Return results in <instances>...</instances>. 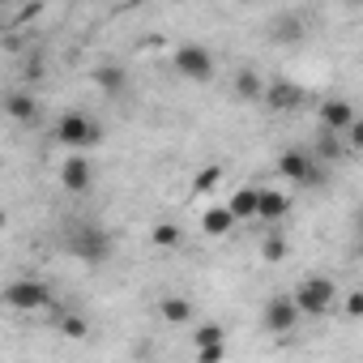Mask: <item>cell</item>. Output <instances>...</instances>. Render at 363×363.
Listing matches in <instances>:
<instances>
[{
	"label": "cell",
	"mask_w": 363,
	"mask_h": 363,
	"mask_svg": "<svg viewBox=\"0 0 363 363\" xmlns=\"http://www.w3.org/2000/svg\"><path fill=\"white\" fill-rule=\"evenodd\" d=\"M316 154H320L325 162H333V158L342 154V137H333V133H320V141H316Z\"/></svg>",
	"instance_id": "cell-22"
},
{
	"label": "cell",
	"mask_w": 363,
	"mask_h": 363,
	"mask_svg": "<svg viewBox=\"0 0 363 363\" xmlns=\"http://www.w3.org/2000/svg\"><path fill=\"white\" fill-rule=\"evenodd\" d=\"M274 171L286 175V179H295V184H320V179H325V171H320V162H316L312 150H282L278 162H274Z\"/></svg>",
	"instance_id": "cell-4"
},
{
	"label": "cell",
	"mask_w": 363,
	"mask_h": 363,
	"mask_svg": "<svg viewBox=\"0 0 363 363\" xmlns=\"http://www.w3.org/2000/svg\"><path fill=\"white\" fill-rule=\"evenodd\" d=\"M60 333H65V337H73V342H82V337L90 333V325H86V316L65 312V316H60Z\"/></svg>",
	"instance_id": "cell-19"
},
{
	"label": "cell",
	"mask_w": 363,
	"mask_h": 363,
	"mask_svg": "<svg viewBox=\"0 0 363 363\" xmlns=\"http://www.w3.org/2000/svg\"><path fill=\"white\" fill-rule=\"evenodd\" d=\"M218 175H223V171H218V167H206V171H201V175H197V179H193V189H197V193H210V189H214V184H218Z\"/></svg>",
	"instance_id": "cell-25"
},
{
	"label": "cell",
	"mask_w": 363,
	"mask_h": 363,
	"mask_svg": "<svg viewBox=\"0 0 363 363\" xmlns=\"http://www.w3.org/2000/svg\"><path fill=\"white\" fill-rule=\"evenodd\" d=\"M90 179H94V167H90L82 154L65 158V167H60V184H65L69 193H86V189H90Z\"/></svg>",
	"instance_id": "cell-10"
},
{
	"label": "cell",
	"mask_w": 363,
	"mask_h": 363,
	"mask_svg": "<svg viewBox=\"0 0 363 363\" xmlns=\"http://www.w3.org/2000/svg\"><path fill=\"white\" fill-rule=\"evenodd\" d=\"M286 210H291V197H286V193H261V214H257V218L274 223V218H282Z\"/></svg>",
	"instance_id": "cell-16"
},
{
	"label": "cell",
	"mask_w": 363,
	"mask_h": 363,
	"mask_svg": "<svg viewBox=\"0 0 363 363\" xmlns=\"http://www.w3.org/2000/svg\"><path fill=\"white\" fill-rule=\"evenodd\" d=\"M299 308H295V295H274V299H265V312H261V320H265V329L269 333H291L295 325H299Z\"/></svg>",
	"instance_id": "cell-7"
},
{
	"label": "cell",
	"mask_w": 363,
	"mask_h": 363,
	"mask_svg": "<svg viewBox=\"0 0 363 363\" xmlns=\"http://www.w3.org/2000/svg\"><path fill=\"white\" fill-rule=\"evenodd\" d=\"M5 303L18 308V312H35V308H52V291L35 278H18L5 286Z\"/></svg>",
	"instance_id": "cell-6"
},
{
	"label": "cell",
	"mask_w": 363,
	"mask_h": 363,
	"mask_svg": "<svg viewBox=\"0 0 363 363\" xmlns=\"http://www.w3.org/2000/svg\"><path fill=\"white\" fill-rule=\"evenodd\" d=\"M333 303H337V286L320 274H312L295 286V308L308 316H325V312H333Z\"/></svg>",
	"instance_id": "cell-2"
},
{
	"label": "cell",
	"mask_w": 363,
	"mask_h": 363,
	"mask_svg": "<svg viewBox=\"0 0 363 363\" xmlns=\"http://www.w3.org/2000/svg\"><path fill=\"white\" fill-rule=\"evenodd\" d=\"M150 240H154L158 248H179V227H175V223H158Z\"/></svg>",
	"instance_id": "cell-21"
},
{
	"label": "cell",
	"mask_w": 363,
	"mask_h": 363,
	"mask_svg": "<svg viewBox=\"0 0 363 363\" xmlns=\"http://www.w3.org/2000/svg\"><path fill=\"white\" fill-rule=\"evenodd\" d=\"M265 103H269L274 111H299V107L308 103V90L295 86V82H269V86H265Z\"/></svg>",
	"instance_id": "cell-9"
},
{
	"label": "cell",
	"mask_w": 363,
	"mask_h": 363,
	"mask_svg": "<svg viewBox=\"0 0 363 363\" xmlns=\"http://www.w3.org/2000/svg\"><path fill=\"white\" fill-rule=\"evenodd\" d=\"M193 342H197V350H206V346H227V333H223V325H201Z\"/></svg>",
	"instance_id": "cell-20"
},
{
	"label": "cell",
	"mask_w": 363,
	"mask_h": 363,
	"mask_svg": "<svg viewBox=\"0 0 363 363\" xmlns=\"http://www.w3.org/2000/svg\"><path fill=\"white\" fill-rule=\"evenodd\" d=\"M235 94L252 103V99H261V94H265V86H261V77H257L252 69H240V77H235Z\"/></svg>",
	"instance_id": "cell-18"
},
{
	"label": "cell",
	"mask_w": 363,
	"mask_h": 363,
	"mask_svg": "<svg viewBox=\"0 0 363 363\" xmlns=\"http://www.w3.org/2000/svg\"><path fill=\"white\" fill-rule=\"evenodd\" d=\"M65 248H69L77 261H86V265H103V261H111L116 240H111V231H103V227H94V223H77V227H69Z\"/></svg>",
	"instance_id": "cell-1"
},
{
	"label": "cell",
	"mask_w": 363,
	"mask_h": 363,
	"mask_svg": "<svg viewBox=\"0 0 363 363\" xmlns=\"http://www.w3.org/2000/svg\"><path fill=\"white\" fill-rule=\"evenodd\" d=\"M235 223H240V218H235V214H231L227 206H210V210L201 214V231H206L210 240H223V235H227V231H231Z\"/></svg>",
	"instance_id": "cell-11"
},
{
	"label": "cell",
	"mask_w": 363,
	"mask_h": 363,
	"mask_svg": "<svg viewBox=\"0 0 363 363\" xmlns=\"http://www.w3.org/2000/svg\"><path fill=\"white\" fill-rule=\"evenodd\" d=\"M227 210H231L235 218H257V214H261V193H257V189H240V193L227 201Z\"/></svg>",
	"instance_id": "cell-12"
},
{
	"label": "cell",
	"mask_w": 363,
	"mask_h": 363,
	"mask_svg": "<svg viewBox=\"0 0 363 363\" xmlns=\"http://www.w3.org/2000/svg\"><path fill=\"white\" fill-rule=\"evenodd\" d=\"M346 141H350L354 150H363V120H354V128L346 133Z\"/></svg>",
	"instance_id": "cell-27"
},
{
	"label": "cell",
	"mask_w": 363,
	"mask_h": 363,
	"mask_svg": "<svg viewBox=\"0 0 363 363\" xmlns=\"http://www.w3.org/2000/svg\"><path fill=\"white\" fill-rule=\"evenodd\" d=\"M171 69L189 82H210L214 77V52H206L201 43H184V48H175Z\"/></svg>",
	"instance_id": "cell-5"
},
{
	"label": "cell",
	"mask_w": 363,
	"mask_h": 363,
	"mask_svg": "<svg viewBox=\"0 0 363 363\" xmlns=\"http://www.w3.org/2000/svg\"><path fill=\"white\" fill-rule=\"evenodd\" d=\"M299 30H303V22L291 13V18H278V22H269V39H278V43H291V39H299Z\"/></svg>",
	"instance_id": "cell-17"
},
{
	"label": "cell",
	"mask_w": 363,
	"mask_h": 363,
	"mask_svg": "<svg viewBox=\"0 0 363 363\" xmlns=\"http://www.w3.org/2000/svg\"><path fill=\"white\" fill-rule=\"evenodd\" d=\"M56 141L69 145V150H86V145H99L103 141V128L86 111H65L60 124H56Z\"/></svg>",
	"instance_id": "cell-3"
},
{
	"label": "cell",
	"mask_w": 363,
	"mask_h": 363,
	"mask_svg": "<svg viewBox=\"0 0 363 363\" xmlns=\"http://www.w3.org/2000/svg\"><path fill=\"white\" fill-rule=\"evenodd\" d=\"M158 312H162V320H171V325H184V320L193 316V303H189L184 295H167V299L158 303Z\"/></svg>",
	"instance_id": "cell-14"
},
{
	"label": "cell",
	"mask_w": 363,
	"mask_h": 363,
	"mask_svg": "<svg viewBox=\"0 0 363 363\" xmlns=\"http://www.w3.org/2000/svg\"><path fill=\"white\" fill-rule=\"evenodd\" d=\"M223 354H227V346H206V350H197V363H223Z\"/></svg>",
	"instance_id": "cell-26"
},
{
	"label": "cell",
	"mask_w": 363,
	"mask_h": 363,
	"mask_svg": "<svg viewBox=\"0 0 363 363\" xmlns=\"http://www.w3.org/2000/svg\"><path fill=\"white\" fill-rule=\"evenodd\" d=\"M5 111H9L13 120H22V124H30V120L39 116V103H35L30 94H22V90H13V94L5 99Z\"/></svg>",
	"instance_id": "cell-13"
},
{
	"label": "cell",
	"mask_w": 363,
	"mask_h": 363,
	"mask_svg": "<svg viewBox=\"0 0 363 363\" xmlns=\"http://www.w3.org/2000/svg\"><path fill=\"white\" fill-rule=\"evenodd\" d=\"M94 86H99L103 94H120V90H124V69H120V65H99V69H94Z\"/></svg>",
	"instance_id": "cell-15"
},
{
	"label": "cell",
	"mask_w": 363,
	"mask_h": 363,
	"mask_svg": "<svg viewBox=\"0 0 363 363\" xmlns=\"http://www.w3.org/2000/svg\"><path fill=\"white\" fill-rule=\"evenodd\" d=\"M261 257H265V261H282V257H286V240H282V235H265Z\"/></svg>",
	"instance_id": "cell-23"
},
{
	"label": "cell",
	"mask_w": 363,
	"mask_h": 363,
	"mask_svg": "<svg viewBox=\"0 0 363 363\" xmlns=\"http://www.w3.org/2000/svg\"><path fill=\"white\" fill-rule=\"evenodd\" d=\"M342 312H346L350 320H363V291H350V295L342 299Z\"/></svg>",
	"instance_id": "cell-24"
},
{
	"label": "cell",
	"mask_w": 363,
	"mask_h": 363,
	"mask_svg": "<svg viewBox=\"0 0 363 363\" xmlns=\"http://www.w3.org/2000/svg\"><path fill=\"white\" fill-rule=\"evenodd\" d=\"M354 231H359V240H363V206H359V214H354Z\"/></svg>",
	"instance_id": "cell-28"
},
{
	"label": "cell",
	"mask_w": 363,
	"mask_h": 363,
	"mask_svg": "<svg viewBox=\"0 0 363 363\" xmlns=\"http://www.w3.org/2000/svg\"><path fill=\"white\" fill-rule=\"evenodd\" d=\"M354 103H346V99H325L320 103V133H333V137H346L350 128H354Z\"/></svg>",
	"instance_id": "cell-8"
}]
</instances>
